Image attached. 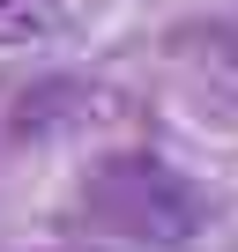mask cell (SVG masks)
<instances>
[{"label": "cell", "instance_id": "cell-2", "mask_svg": "<svg viewBox=\"0 0 238 252\" xmlns=\"http://www.w3.org/2000/svg\"><path fill=\"white\" fill-rule=\"evenodd\" d=\"M60 30V0H0V45H38Z\"/></svg>", "mask_w": 238, "mask_h": 252}, {"label": "cell", "instance_id": "cell-1", "mask_svg": "<svg viewBox=\"0 0 238 252\" xmlns=\"http://www.w3.org/2000/svg\"><path fill=\"white\" fill-rule=\"evenodd\" d=\"M82 215L97 230H119V237H142V245H186L201 230V193L157 163V156H112L89 171L82 186Z\"/></svg>", "mask_w": 238, "mask_h": 252}]
</instances>
